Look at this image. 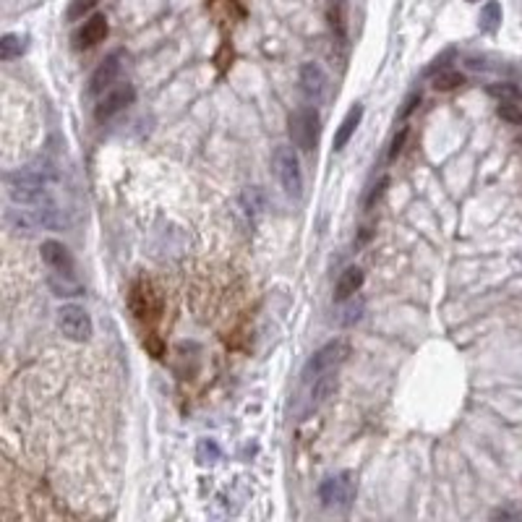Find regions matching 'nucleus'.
Segmentation results:
<instances>
[{
    "instance_id": "nucleus-1",
    "label": "nucleus",
    "mask_w": 522,
    "mask_h": 522,
    "mask_svg": "<svg viewBox=\"0 0 522 522\" xmlns=\"http://www.w3.org/2000/svg\"><path fill=\"white\" fill-rule=\"evenodd\" d=\"M6 193L13 204L19 207H39L45 204L50 196V178L47 170L37 167H21L16 173L6 175Z\"/></svg>"
},
{
    "instance_id": "nucleus-2",
    "label": "nucleus",
    "mask_w": 522,
    "mask_h": 522,
    "mask_svg": "<svg viewBox=\"0 0 522 522\" xmlns=\"http://www.w3.org/2000/svg\"><path fill=\"white\" fill-rule=\"evenodd\" d=\"M272 170H275L277 181H280V185H282V191L287 196H301L303 170H301V159H298L293 147H287V144L275 147V152H272Z\"/></svg>"
},
{
    "instance_id": "nucleus-3",
    "label": "nucleus",
    "mask_w": 522,
    "mask_h": 522,
    "mask_svg": "<svg viewBox=\"0 0 522 522\" xmlns=\"http://www.w3.org/2000/svg\"><path fill=\"white\" fill-rule=\"evenodd\" d=\"M287 126H290V138H293V144L301 149V152H313V149H316L321 118H319V110H316L313 105H303V107L290 112Z\"/></svg>"
},
{
    "instance_id": "nucleus-4",
    "label": "nucleus",
    "mask_w": 522,
    "mask_h": 522,
    "mask_svg": "<svg viewBox=\"0 0 522 522\" xmlns=\"http://www.w3.org/2000/svg\"><path fill=\"white\" fill-rule=\"evenodd\" d=\"M350 358V342L345 337H334L329 339L327 345H321L316 353L311 355L308 366H306V379H316L321 374H329V371H337L345 360Z\"/></svg>"
},
{
    "instance_id": "nucleus-5",
    "label": "nucleus",
    "mask_w": 522,
    "mask_h": 522,
    "mask_svg": "<svg viewBox=\"0 0 522 522\" xmlns=\"http://www.w3.org/2000/svg\"><path fill=\"white\" fill-rule=\"evenodd\" d=\"M355 499V476L345 470L337 476H329L319 485V502L327 509H348Z\"/></svg>"
},
{
    "instance_id": "nucleus-6",
    "label": "nucleus",
    "mask_w": 522,
    "mask_h": 522,
    "mask_svg": "<svg viewBox=\"0 0 522 522\" xmlns=\"http://www.w3.org/2000/svg\"><path fill=\"white\" fill-rule=\"evenodd\" d=\"M58 329H60V334L65 339H71V342H89L94 327L89 313L84 311L81 306L65 303V306L58 308Z\"/></svg>"
},
{
    "instance_id": "nucleus-7",
    "label": "nucleus",
    "mask_w": 522,
    "mask_h": 522,
    "mask_svg": "<svg viewBox=\"0 0 522 522\" xmlns=\"http://www.w3.org/2000/svg\"><path fill=\"white\" fill-rule=\"evenodd\" d=\"M298 89L306 105L319 107L329 97V76L319 63H303L301 74H298Z\"/></svg>"
},
{
    "instance_id": "nucleus-8",
    "label": "nucleus",
    "mask_w": 522,
    "mask_h": 522,
    "mask_svg": "<svg viewBox=\"0 0 522 522\" xmlns=\"http://www.w3.org/2000/svg\"><path fill=\"white\" fill-rule=\"evenodd\" d=\"M123 63H126V53H123V50L110 53V56L105 58V60L94 68V74L89 76L86 94H89V97H102L107 89H112L115 81H118L120 71H123Z\"/></svg>"
},
{
    "instance_id": "nucleus-9",
    "label": "nucleus",
    "mask_w": 522,
    "mask_h": 522,
    "mask_svg": "<svg viewBox=\"0 0 522 522\" xmlns=\"http://www.w3.org/2000/svg\"><path fill=\"white\" fill-rule=\"evenodd\" d=\"M133 100H136V89H133L131 84L112 86V89H107V92L100 97L97 107H94V118L100 120V123H102V120L115 118V115L126 110L129 105H133Z\"/></svg>"
},
{
    "instance_id": "nucleus-10",
    "label": "nucleus",
    "mask_w": 522,
    "mask_h": 522,
    "mask_svg": "<svg viewBox=\"0 0 522 522\" xmlns=\"http://www.w3.org/2000/svg\"><path fill=\"white\" fill-rule=\"evenodd\" d=\"M39 254H42V261L47 264V269H50V272L74 277L76 261H74V256H71V251H68V248H65L60 240H42Z\"/></svg>"
},
{
    "instance_id": "nucleus-11",
    "label": "nucleus",
    "mask_w": 522,
    "mask_h": 522,
    "mask_svg": "<svg viewBox=\"0 0 522 522\" xmlns=\"http://www.w3.org/2000/svg\"><path fill=\"white\" fill-rule=\"evenodd\" d=\"M107 32H110V27H107V19H105L102 13H94V16H89V19L84 21V27L76 32V47L100 45L102 39L107 37Z\"/></svg>"
},
{
    "instance_id": "nucleus-12",
    "label": "nucleus",
    "mask_w": 522,
    "mask_h": 522,
    "mask_svg": "<svg viewBox=\"0 0 522 522\" xmlns=\"http://www.w3.org/2000/svg\"><path fill=\"white\" fill-rule=\"evenodd\" d=\"M363 269L360 266H348L342 275H339V280H337V285H334V301L337 303H345V301H350L353 295L363 287Z\"/></svg>"
},
{
    "instance_id": "nucleus-13",
    "label": "nucleus",
    "mask_w": 522,
    "mask_h": 522,
    "mask_svg": "<svg viewBox=\"0 0 522 522\" xmlns=\"http://www.w3.org/2000/svg\"><path fill=\"white\" fill-rule=\"evenodd\" d=\"M152 298H155V293L149 290L147 282H136L133 287H131V311L136 313L138 319H147V316H152V313L157 311V306L152 303Z\"/></svg>"
},
{
    "instance_id": "nucleus-14",
    "label": "nucleus",
    "mask_w": 522,
    "mask_h": 522,
    "mask_svg": "<svg viewBox=\"0 0 522 522\" xmlns=\"http://www.w3.org/2000/svg\"><path fill=\"white\" fill-rule=\"evenodd\" d=\"M360 120H363V105H355V107H350L348 115L342 118V123H339L337 133H334V149H345L348 147V141L353 136H355L358 126H360Z\"/></svg>"
},
{
    "instance_id": "nucleus-15",
    "label": "nucleus",
    "mask_w": 522,
    "mask_h": 522,
    "mask_svg": "<svg viewBox=\"0 0 522 522\" xmlns=\"http://www.w3.org/2000/svg\"><path fill=\"white\" fill-rule=\"evenodd\" d=\"M337 371H329V374H321L313 379L311 384V407H319V405H324L327 400H329L332 394H334V389H337Z\"/></svg>"
},
{
    "instance_id": "nucleus-16",
    "label": "nucleus",
    "mask_w": 522,
    "mask_h": 522,
    "mask_svg": "<svg viewBox=\"0 0 522 522\" xmlns=\"http://www.w3.org/2000/svg\"><path fill=\"white\" fill-rule=\"evenodd\" d=\"M499 27H502V6L496 0H488L481 11V29L485 34H494Z\"/></svg>"
},
{
    "instance_id": "nucleus-17",
    "label": "nucleus",
    "mask_w": 522,
    "mask_h": 522,
    "mask_svg": "<svg viewBox=\"0 0 522 522\" xmlns=\"http://www.w3.org/2000/svg\"><path fill=\"white\" fill-rule=\"evenodd\" d=\"M50 287H53V293L56 295H81V285L76 282L74 277H68V275H50Z\"/></svg>"
},
{
    "instance_id": "nucleus-18",
    "label": "nucleus",
    "mask_w": 522,
    "mask_h": 522,
    "mask_svg": "<svg viewBox=\"0 0 522 522\" xmlns=\"http://www.w3.org/2000/svg\"><path fill=\"white\" fill-rule=\"evenodd\" d=\"M462 84H465V76L459 74V71H439V74L433 76V89L436 92H449V89L462 86Z\"/></svg>"
},
{
    "instance_id": "nucleus-19",
    "label": "nucleus",
    "mask_w": 522,
    "mask_h": 522,
    "mask_svg": "<svg viewBox=\"0 0 522 522\" xmlns=\"http://www.w3.org/2000/svg\"><path fill=\"white\" fill-rule=\"evenodd\" d=\"M21 53H24V37H19V34H6V37L0 39V58H3V60H13V58H19Z\"/></svg>"
},
{
    "instance_id": "nucleus-20",
    "label": "nucleus",
    "mask_w": 522,
    "mask_h": 522,
    "mask_svg": "<svg viewBox=\"0 0 522 522\" xmlns=\"http://www.w3.org/2000/svg\"><path fill=\"white\" fill-rule=\"evenodd\" d=\"M363 308H366V303H363V298H350V303L345 306V313L339 316V324L342 327H353V324H358L360 321V316H363Z\"/></svg>"
},
{
    "instance_id": "nucleus-21",
    "label": "nucleus",
    "mask_w": 522,
    "mask_h": 522,
    "mask_svg": "<svg viewBox=\"0 0 522 522\" xmlns=\"http://www.w3.org/2000/svg\"><path fill=\"white\" fill-rule=\"evenodd\" d=\"M499 118L507 120V123H512V126H522V110L514 102L504 100L502 105H499Z\"/></svg>"
},
{
    "instance_id": "nucleus-22",
    "label": "nucleus",
    "mask_w": 522,
    "mask_h": 522,
    "mask_svg": "<svg viewBox=\"0 0 522 522\" xmlns=\"http://www.w3.org/2000/svg\"><path fill=\"white\" fill-rule=\"evenodd\" d=\"M94 6H97V0H74V3H71V8H68V19L79 21L84 13H89Z\"/></svg>"
},
{
    "instance_id": "nucleus-23",
    "label": "nucleus",
    "mask_w": 522,
    "mask_h": 522,
    "mask_svg": "<svg viewBox=\"0 0 522 522\" xmlns=\"http://www.w3.org/2000/svg\"><path fill=\"white\" fill-rule=\"evenodd\" d=\"M455 58V50L449 47V50H444L439 58H433V63H431L429 74H436V71H447V60H452Z\"/></svg>"
},
{
    "instance_id": "nucleus-24",
    "label": "nucleus",
    "mask_w": 522,
    "mask_h": 522,
    "mask_svg": "<svg viewBox=\"0 0 522 522\" xmlns=\"http://www.w3.org/2000/svg\"><path fill=\"white\" fill-rule=\"evenodd\" d=\"M207 455H209L211 462L220 457V449H217V444H214V441H202V447H199V459H202V462H207Z\"/></svg>"
},
{
    "instance_id": "nucleus-25",
    "label": "nucleus",
    "mask_w": 522,
    "mask_h": 522,
    "mask_svg": "<svg viewBox=\"0 0 522 522\" xmlns=\"http://www.w3.org/2000/svg\"><path fill=\"white\" fill-rule=\"evenodd\" d=\"M405 138H407V129H400V133L392 138V147H389V159H397V155L403 152L405 147Z\"/></svg>"
},
{
    "instance_id": "nucleus-26",
    "label": "nucleus",
    "mask_w": 522,
    "mask_h": 522,
    "mask_svg": "<svg viewBox=\"0 0 522 522\" xmlns=\"http://www.w3.org/2000/svg\"><path fill=\"white\" fill-rule=\"evenodd\" d=\"M418 105H421V94H418V92H412L410 97L405 100V107H403V110H400V120H405V118H407V115H410V112L415 110Z\"/></svg>"
},
{
    "instance_id": "nucleus-27",
    "label": "nucleus",
    "mask_w": 522,
    "mask_h": 522,
    "mask_svg": "<svg viewBox=\"0 0 522 522\" xmlns=\"http://www.w3.org/2000/svg\"><path fill=\"white\" fill-rule=\"evenodd\" d=\"M384 185H386V178H381V181H379V185H374V188H371V193H368L366 202H363V207H366V209H371V207H374V202L381 196V191H384Z\"/></svg>"
},
{
    "instance_id": "nucleus-28",
    "label": "nucleus",
    "mask_w": 522,
    "mask_h": 522,
    "mask_svg": "<svg viewBox=\"0 0 522 522\" xmlns=\"http://www.w3.org/2000/svg\"><path fill=\"white\" fill-rule=\"evenodd\" d=\"M491 94L496 97H509V100H520V92L514 86H491Z\"/></svg>"
},
{
    "instance_id": "nucleus-29",
    "label": "nucleus",
    "mask_w": 522,
    "mask_h": 522,
    "mask_svg": "<svg viewBox=\"0 0 522 522\" xmlns=\"http://www.w3.org/2000/svg\"><path fill=\"white\" fill-rule=\"evenodd\" d=\"M147 345H149V350L155 353V358H162L165 348H162V342H159V339H152V342H147Z\"/></svg>"
},
{
    "instance_id": "nucleus-30",
    "label": "nucleus",
    "mask_w": 522,
    "mask_h": 522,
    "mask_svg": "<svg viewBox=\"0 0 522 522\" xmlns=\"http://www.w3.org/2000/svg\"><path fill=\"white\" fill-rule=\"evenodd\" d=\"M494 517H496V520H499V517H502V520H509V517H517V512H509V509H499V512H494Z\"/></svg>"
},
{
    "instance_id": "nucleus-31",
    "label": "nucleus",
    "mask_w": 522,
    "mask_h": 522,
    "mask_svg": "<svg viewBox=\"0 0 522 522\" xmlns=\"http://www.w3.org/2000/svg\"><path fill=\"white\" fill-rule=\"evenodd\" d=\"M334 3H337V6H342V3H345V0H334Z\"/></svg>"
},
{
    "instance_id": "nucleus-32",
    "label": "nucleus",
    "mask_w": 522,
    "mask_h": 522,
    "mask_svg": "<svg viewBox=\"0 0 522 522\" xmlns=\"http://www.w3.org/2000/svg\"><path fill=\"white\" fill-rule=\"evenodd\" d=\"M470 3H476V0H470Z\"/></svg>"
}]
</instances>
